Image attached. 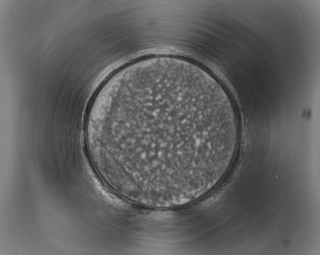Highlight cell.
<instances>
[{
	"label": "cell",
	"mask_w": 320,
	"mask_h": 255,
	"mask_svg": "<svg viewBox=\"0 0 320 255\" xmlns=\"http://www.w3.org/2000/svg\"><path fill=\"white\" fill-rule=\"evenodd\" d=\"M93 130L118 181L161 207L193 202L216 185L239 136L219 80L195 62L162 58L130 65L103 86Z\"/></svg>",
	"instance_id": "cell-1"
}]
</instances>
